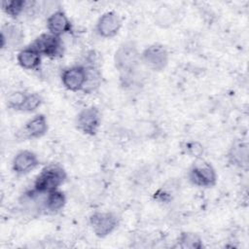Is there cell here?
I'll list each match as a JSON object with an SVG mask.
<instances>
[{
  "instance_id": "cell-2",
  "label": "cell",
  "mask_w": 249,
  "mask_h": 249,
  "mask_svg": "<svg viewBox=\"0 0 249 249\" xmlns=\"http://www.w3.org/2000/svg\"><path fill=\"white\" fill-rule=\"evenodd\" d=\"M139 60L140 54L133 42L122 44L116 51L114 56L115 66L123 75H128L135 70Z\"/></svg>"
},
{
  "instance_id": "cell-14",
  "label": "cell",
  "mask_w": 249,
  "mask_h": 249,
  "mask_svg": "<svg viewBox=\"0 0 249 249\" xmlns=\"http://www.w3.org/2000/svg\"><path fill=\"white\" fill-rule=\"evenodd\" d=\"M18 63L24 69L33 70L36 69L41 63V54L32 47L22 49L17 55Z\"/></svg>"
},
{
  "instance_id": "cell-21",
  "label": "cell",
  "mask_w": 249,
  "mask_h": 249,
  "mask_svg": "<svg viewBox=\"0 0 249 249\" xmlns=\"http://www.w3.org/2000/svg\"><path fill=\"white\" fill-rule=\"evenodd\" d=\"M27 93L23 91H14L11 92L7 97V105L13 110L21 111V108L26 99Z\"/></svg>"
},
{
  "instance_id": "cell-10",
  "label": "cell",
  "mask_w": 249,
  "mask_h": 249,
  "mask_svg": "<svg viewBox=\"0 0 249 249\" xmlns=\"http://www.w3.org/2000/svg\"><path fill=\"white\" fill-rule=\"evenodd\" d=\"M38 163L39 160L35 153L23 150L15 156L12 162V168L18 175H24L36 168Z\"/></svg>"
},
{
  "instance_id": "cell-19",
  "label": "cell",
  "mask_w": 249,
  "mask_h": 249,
  "mask_svg": "<svg viewBox=\"0 0 249 249\" xmlns=\"http://www.w3.org/2000/svg\"><path fill=\"white\" fill-rule=\"evenodd\" d=\"M87 73V80L85 87L83 89L86 92H91L95 89H97L101 82V74L97 68L94 66H88L86 67Z\"/></svg>"
},
{
  "instance_id": "cell-7",
  "label": "cell",
  "mask_w": 249,
  "mask_h": 249,
  "mask_svg": "<svg viewBox=\"0 0 249 249\" xmlns=\"http://www.w3.org/2000/svg\"><path fill=\"white\" fill-rule=\"evenodd\" d=\"M89 224L98 237H105L115 231L118 217L112 212H95L89 217Z\"/></svg>"
},
{
  "instance_id": "cell-13",
  "label": "cell",
  "mask_w": 249,
  "mask_h": 249,
  "mask_svg": "<svg viewBox=\"0 0 249 249\" xmlns=\"http://www.w3.org/2000/svg\"><path fill=\"white\" fill-rule=\"evenodd\" d=\"M22 31L13 24H6L1 28V49L15 48L23 40Z\"/></svg>"
},
{
  "instance_id": "cell-5",
  "label": "cell",
  "mask_w": 249,
  "mask_h": 249,
  "mask_svg": "<svg viewBox=\"0 0 249 249\" xmlns=\"http://www.w3.org/2000/svg\"><path fill=\"white\" fill-rule=\"evenodd\" d=\"M101 124V114L95 106H89L82 111L76 117L77 128L88 135H95Z\"/></svg>"
},
{
  "instance_id": "cell-12",
  "label": "cell",
  "mask_w": 249,
  "mask_h": 249,
  "mask_svg": "<svg viewBox=\"0 0 249 249\" xmlns=\"http://www.w3.org/2000/svg\"><path fill=\"white\" fill-rule=\"evenodd\" d=\"M48 130V122L43 114H38L23 126V134L26 138H39L46 134Z\"/></svg>"
},
{
  "instance_id": "cell-4",
  "label": "cell",
  "mask_w": 249,
  "mask_h": 249,
  "mask_svg": "<svg viewBox=\"0 0 249 249\" xmlns=\"http://www.w3.org/2000/svg\"><path fill=\"white\" fill-rule=\"evenodd\" d=\"M140 60L151 70L161 71L168 63V52L163 45L153 44L143 51Z\"/></svg>"
},
{
  "instance_id": "cell-1",
  "label": "cell",
  "mask_w": 249,
  "mask_h": 249,
  "mask_svg": "<svg viewBox=\"0 0 249 249\" xmlns=\"http://www.w3.org/2000/svg\"><path fill=\"white\" fill-rule=\"evenodd\" d=\"M66 178V172L60 165L50 164L44 167L36 177L33 191L42 195L58 190Z\"/></svg>"
},
{
  "instance_id": "cell-6",
  "label": "cell",
  "mask_w": 249,
  "mask_h": 249,
  "mask_svg": "<svg viewBox=\"0 0 249 249\" xmlns=\"http://www.w3.org/2000/svg\"><path fill=\"white\" fill-rule=\"evenodd\" d=\"M30 46H32L41 55H45L51 58L59 57L63 53L60 37L55 36L50 32L41 34Z\"/></svg>"
},
{
  "instance_id": "cell-11",
  "label": "cell",
  "mask_w": 249,
  "mask_h": 249,
  "mask_svg": "<svg viewBox=\"0 0 249 249\" xmlns=\"http://www.w3.org/2000/svg\"><path fill=\"white\" fill-rule=\"evenodd\" d=\"M47 28L50 33L60 37L72 29L71 22L62 10H56L47 18Z\"/></svg>"
},
{
  "instance_id": "cell-9",
  "label": "cell",
  "mask_w": 249,
  "mask_h": 249,
  "mask_svg": "<svg viewBox=\"0 0 249 249\" xmlns=\"http://www.w3.org/2000/svg\"><path fill=\"white\" fill-rule=\"evenodd\" d=\"M87 80L86 67L77 65L65 69L61 75L63 86L71 91L83 90Z\"/></svg>"
},
{
  "instance_id": "cell-16",
  "label": "cell",
  "mask_w": 249,
  "mask_h": 249,
  "mask_svg": "<svg viewBox=\"0 0 249 249\" xmlns=\"http://www.w3.org/2000/svg\"><path fill=\"white\" fill-rule=\"evenodd\" d=\"M65 203V195L61 191L55 190L47 194V196L44 200V207L50 212H57L64 207Z\"/></svg>"
},
{
  "instance_id": "cell-20",
  "label": "cell",
  "mask_w": 249,
  "mask_h": 249,
  "mask_svg": "<svg viewBox=\"0 0 249 249\" xmlns=\"http://www.w3.org/2000/svg\"><path fill=\"white\" fill-rule=\"evenodd\" d=\"M178 242L181 248L199 249L202 247L200 237L194 232H182L179 236Z\"/></svg>"
},
{
  "instance_id": "cell-17",
  "label": "cell",
  "mask_w": 249,
  "mask_h": 249,
  "mask_svg": "<svg viewBox=\"0 0 249 249\" xmlns=\"http://www.w3.org/2000/svg\"><path fill=\"white\" fill-rule=\"evenodd\" d=\"M177 13L169 6H161L155 14V19L158 25L167 27L174 24L177 20Z\"/></svg>"
},
{
  "instance_id": "cell-3",
  "label": "cell",
  "mask_w": 249,
  "mask_h": 249,
  "mask_svg": "<svg viewBox=\"0 0 249 249\" xmlns=\"http://www.w3.org/2000/svg\"><path fill=\"white\" fill-rule=\"evenodd\" d=\"M190 182L197 187L210 188L216 184L217 174L213 166L206 161L194 162L189 170Z\"/></svg>"
},
{
  "instance_id": "cell-15",
  "label": "cell",
  "mask_w": 249,
  "mask_h": 249,
  "mask_svg": "<svg viewBox=\"0 0 249 249\" xmlns=\"http://www.w3.org/2000/svg\"><path fill=\"white\" fill-rule=\"evenodd\" d=\"M229 161L236 166H247L248 163V146L242 141H235L228 153Z\"/></svg>"
},
{
  "instance_id": "cell-18",
  "label": "cell",
  "mask_w": 249,
  "mask_h": 249,
  "mask_svg": "<svg viewBox=\"0 0 249 249\" xmlns=\"http://www.w3.org/2000/svg\"><path fill=\"white\" fill-rule=\"evenodd\" d=\"M30 2L25 0H6L2 2V10L11 18H18L28 7Z\"/></svg>"
},
{
  "instance_id": "cell-22",
  "label": "cell",
  "mask_w": 249,
  "mask_h": 249,
  "mask_svg": "<svg viewBox=\"0 0 249 249\" xmlns=\"http://www.w3.org/2000/svg\"><path fill=\"white\" fill-rule=\"evenodd\" d=\"M43 99L38 93H27L24 104L21 108L23 112H33L41 106Z\"/></svg>"
},
{
  "instance_id": "cell-8",
  "label": "cell",
  "mask_w": 249,
  "mask_h": 249,
  "mask_svg": "<svg viewBox=\"0 0 249 249\" xmlns=\"http://www.w3.org/2000/svg\"><path fill=\"white\" fill-rule=\"evenodd\" d=\"M122 27V19L120 16L114 12L104 13L97 20L96 32L103 38H112L116 36Z\"/></svg>"
},
{
  "instance_id": "cell-23",
  "label": "cell",
  "mask_w": 249,
  "mask_h": 249,
  "mask_svg": "<svg viewBox=\"0 0 249 249\" xmlns=\"http://www.w3.org/2000/svg\"><path fill=\"white\" fill-rule=\"evenodd\" d=\"M186 152L192 157H199L203 153V147L197 142H188L185 144Z\"/></svg>"
}]
</instances>
